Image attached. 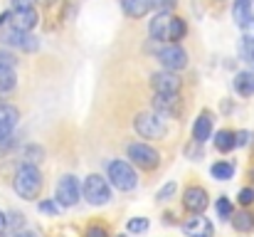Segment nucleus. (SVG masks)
<instances>
[{"mask_svg":"<svg viewBox=\"0 0 254 237\" xmlns=\"http://www.w3.org/2000/svg\"><path fill=\"white\" fill-rule=\"evenodd\" d=\"M252 2H254V0H252Z\"/></svg>","mask_w":254,"mask_h":237,"instance_id":"42","label":"nucleus"},{"mask_svg":"<svg viewBox=\"0 0 254 237\" xmlns=\"http://www.w3.org/2000/svg\"><path fill=\"white\" fill-rule=\"evenodd\" d=\"M25 225V218L20 215V213H7V218H5V228H10V230H20Z\"/></svg>","mask_w":254,"mask_h":237,"instance_id":"27","label":"nucleus"},{"mask_svg":"<svg viewBox=\"0 0 254 237\" xmlns=\"http://www.w3.org/2000/svg\"><path fill=\"white\" fill-rule=\"evenodd\" d=\"M116 237H126V235H116Z\"/></svg>","mask_w":254,"mask_h":237,"instance_id":"40","label":"nucleus"},{"mask_svg":"<svg viewBox=\"0 0 254 237\" xmlns=\"http://www.w3.org/2000/svg\"><path fill=\"white\" fill-rule=\"evenodd\" d=\"M215 149H217L220 154H227V151L237 149L235 131H230V129H222V131H217V134H215Z\"/></svg>","mask_w":254,"mask_h":237,"instance_id":"19","label":"nucleus"},{"mask_svg":"<svg viewBox=\"0 0 254 237\" xmlns=\"http://www.w3.org/2000/svg\"><path fill=\"white\" fill-rule=\"evenodd\" d=\"M148 218H131L128 223H126V230L131 233V235H141V233H146L148 230Z\"/></svg>","mask_w":254,"mask_h":237,"instance_id":"25","label":"nucleus"},{"mask_svg":"<svg viewBox=\"0 0 254 237\" xmlns=\"http://www.w3.org/2000/svg\"><path fill=\"white\" fill-rule=\"evenodd\" d=\"M183 233L188 237H212L215 230H212V223L207 218L195 215V218H190V220L183 223Z\"/></svg>","mask_w":254,"mask_h":237,"instance_id":"14","label":"nucleus"},{"mask_svg":"<svg viewBox=\"0 0 254 237\" xmlns=\"http://www.w3.org/2000/svg\"><path fill=\"white\" fill-rule=\"evenodd\" d=\"M12 188H15V193H17L20 198H25V200L37 198L40 190H42V173H40V168H37L35 163H22V165L17 168L15 178H12Z\"/></svg>","mask_w":254,"mask_h":237,"instance_id":"1","label":"nucleus"},{"mask_svg":"<svg viewBox=\"0 0 254 237\" xmlns=\"http://www.w3.org/2000/svg\"><path fill=\"white\" fill-rule=\"evenodd\" d=\"M0 42L7 45V47H17L22 52H35L40 47V40L32 32H22V30H15V27L0 32Z\"/></svg>","mask_w":254,"mask_h":237,"instance_id":"8","label":"nucleus"},{"mask_svg":"<svg viewBox=\"0 0 254 237\" xmlns=\"http://www.w3.org/2000/svg\"><path fill=\"white\" fill-rule=\"evenodd\" d=\"M17 119H20V111L10 104H0V144L7 141L17 126Z\"/></svg>","mask_w":254,"mask_h":237,"instance_id":"12","label":"nucleus"},{"mask_svg":"<svg viewBox=\"0 0 254 237\" xmlns=\"http://www.w3.org/2000/svg\"><path fill=\"white\" fill-rule=\"evenodd\" d=\"M252 178H254V173H252Z\"/></svg>","mask_w":254,"mask_h":237,"instance_id":"41","label":"nucleus"},{"mask_svg":"<svg viewBox=\"0 0 254 237\" xmlns=\"http://www.w3.org/2000/svg\"><path fill=\"white\" fill-rule=\"evenodd\" d=\"M170 12H158L156 17H151L148 22V35L158 42H166V32H168V22H170Z\"/></svg>","mask_w":254,"mask_h":237,"instance_id":"16","label":"nucleus"},{"mask_svg":"<svg viewBox=\"0 0 254 237\" xmlns=\"http://www.w3.org/2000/svg\"><path fill=\"white\" fill-rule=\"evenodd\" d=\"M230 220H232V228H235L237 233H250V230H254V215L250 213V210L232 213Z\"/></svg>","mask_w":254,"mask_h":237,"instance_id":"20","label":"nucleus"},{"mask_svg":"<svg viewBox=\"0 0 254 237\" xmlns=\"http://www.w3.org/2000/svg\"><path fill=\"white\" fill-rule=\"evenodd\" d=\"M240 203H242V205H252L254 203V190L252 188H242V190H240Z\"/></svg>","mask_w":254,"mask_h":237,"instance_id":"33","label":"nucleus"},{"mask_svg":"<svg viewBox=\"0 0 254 237\" xmlns=\"http://www.w3.org/2000/svg\"><path fill=\"white\" fill-rule=\"evenodd\" d=\"M232 17L240 27H245L247 22H252L254 15H252V0H235L232 5Z\"/></svg>","mask_w":254,"mask_h":237,"instance_id":"18","label":"nucleus"},{"mask_svg":"<svg viewBox=\"0 0 254 237\" xmlns=\"http://www.w3.org/2000/svg\"><path fill=\"white\" fill-rule=\"evenodd\" d=\"M235 213V208H232V203H230V198H220L217 200V215L220 218H225V220H230V215Z\"/></svg>","mask_w":254,"mask_h":237,"instance_id":"26","label":"nucleus"},{"mask_svg":"<svg viewBox=\"0 0 254 237\" xmlns=\"http://www.w3.org/2000/svg\"><path fill=\"white\" fill-rule=\"evenodd\" d=\"M133 126H136L138 136H143V139H163L166 131H168L166 121H163L156 111H143V114H138L136 121H133Z\"/></svg>","mask_w":254,"mask_h":237,"instance_id":"3","label":"nucleus"},{"mask_svg":"<svg viewBox=\"0 0 254 237\" xmlns=\"http://www.w3.org/2000/svg\"><path fill=\"white\" fill-rule=\"evenodd\" d=\"M2 233H5V215L0 213V235H2Z\"/></svg>","mask_w":254,"mask_h":237,"instance_id":"38","label":"nucleus"},{"mask_svg":"<svg viewBox=\"0 0 254 237\" xmlns=\"http://www.w3.org/2000/svg\"><path fill=\"white\" fill-rule=\"evenodd\" d=\"M109 178H111V185L119 188V190H133L138 185V175L131 168V163H126V160H111L109 163Z\"/></svg>","mask_w":254,"mask_h":237,"instance_id":"4","label":"nucleus"},{"mask_svg":"<svg viewBox=\"0 0 254 237\" xmlns=\"http://www.w3.org/2000/svg\"><path fill=\"white\" fill-rule=\"evenodd\" d=\"M7 20H10V12H2V15H0V27H2Z\"/></svg>","mask_w":254,"mask_h":237,"instance_id":"37","label":"nucleus"},{"mask_svg":"<svg viewBox=\"0 0 254 237\" xmlns=\"http://www.w3.org/2000/svg\"><path fill=\"white\" fill-rule=\"evenodd\" d=\"M10 2H12L15 10H22V7H32L35 5V0H10Z\"/></svg>","mask_w":254,"mask_h":237,"instance_id":"35","label":"nucleus"},{"mask_svg":"<svg viewBox=\"0 0 254 237\" xmlns=\"http://www.w3.org/2000/svg\"><path fill=\"white\" fill-rule=\"evenodd\" d=\"M121 10H124L131 20H138V17H146V15H148L151 2H148V0H121Z\"/></svg>","mask_w":254,"mask_h":237,"instance_id":"17","label":"nucleus"},{"mask_svg":"<svg viewBox=\"0 0 254 237\" xmlns=\"http://www.w3.org/2000/svg\"><path fill=\"white\" fill-rule=\"evenodd\" d=\"M128 158L136 163V165H141V168H146V170H153V168H158V163H161V154L151 146V144H128Z\"/></svg>","mask_w":254,"mask_h":237,"instance_id":"7","label":"nucleus"},{"mask_svg":"<svg viewBox=\"0 0 254 237\" xmlns=\"http://www.w3.org/2000/svg\"><path fill=\"white\" fill-rule=\"evenodd\" d=\"M17 84V77H15V70L10 67H0V94H7L12 91Z\"/></svg>","mask_w":254,"mask_h":237,"instance_id":"23","label":"nucleus"},{"mask_svg":"<svg viewBox=\"0 0 254 237\" xmlns=\"http://www.w3.org/2000/svg\"><path fill=\"white\" fill-rule=\"evenodd\" d=\"M252 62H254V50H252Z\"/></svg>","mask_w":254,"mask_h":237,"instance_id":"39","label":"nucleus"},{"mask_svg":"<svg viewBox=\"0 0 254 237\" xmlns=\"http://www.w3.org/2000/svg\"><path fill=\"white\" fill-rule=\"evenodd\" d=\"M37 22H40V17H37V10L35 7H22V10H15L10 15V27L22 30V32H32V27Z\"/></svg>","mask_w":254,"mask_h":237,"instance_id":"13","label":"nucleus"},{"mask_svg":"<svg viewBox=\"0 0 254 237\" xmlns=\"http://www.w3.org/2000/svg\"><path fill=\"white\" fill-rule=\"evenodd\" d=\"M158 60L168 72H180L188 67V52L178 45V42H168L166 47L158 50Z\"/></svg>","mask_w":254,"mask_h":237,"instance_id":"6","label":"nucleus"},{"mask_svg":"<svg viewBox=\"0 0 254 237\" xmlns=\"http://www.w3.org/2000/svg\"><path fill=\"white\" fill-rule=\"evenodd\" d=\"M175 188H178V185H175V183L170 180V183H166V185H163V188L158 190V195H156V198H158L161 203H163V200H168V198H173V193H175Z\"/></svg>","mask_w":254,"mask_h":237,"instance_id":"31","label":"nucleus"},{"mask_svg":"<svg viewBox=\"0 0 254 237\" xmlns=\"http://www.w3.org/2000/svg\"><path fill=\"white\" fill-rule=\"evenodd\" d=\"M183 203H185V208H188L190 213L200 215V213L207 208L210 198H207L205 188H200V185H190V188L185 190V195H183Z\"/></svg>","mask_w":254,"mask_h":237,"instance_id":"11","label":"nucleus"},{"mask_svg":"<svg viewBox=\"0 0 254 237\" xmlns=\"http://www.w3.org/2000/svg\"><path fill=\"white\" fill-rule=\"evenodd\" d=\"M15 55L12 52H7V50H0V67H10V70H15Z\"/></svg>","mask_w":254,"mask_h":237,"instance_id":"30","label":"nucleus"},{"mask_svg":"<svg viewBox=\"0 0 254 237\" xmlns=\"http://www.w3.org/2000/svg\"><path fill=\"white\" fill-rule=\"evenodd\" d=\"M151 86H153L156 94H178L180 86H183V81H180V77L175 72L163 70V72L151 75Z\"/></svg>","mask_w":254,"mask_h":237,"instance_id":"10","label":"nucleus"},{"mask_svg":"<svg viewBox=\"0 0 254 237\" xmlns=\"http://www.w3.org/2000/svg\"><path fill=\"white\" fill-rule=\"evenodd\" d=\"M210 136H212V116H210V111H202L192 124V139L197 144H205Z\"/></svg>","mask_w":254,"mask_h":237,"instance_id":"15","label":"nucleus"},{"mask_svg":"<svg viewBox=\"0 0 254 237\" xmlns=\"http://www.w3.org/2000/svg\"><path fill=\"white\" fill-rule=\"evenodd\" d=\"M153 109H156L158 116L178 119L180 111H183V99L178 94H156L153 96Z\"/></svg>","mask_w":254,"mask_h":237,"instance_id":"9","label":"nucleus"},{"mask_svg":"<svg viewBox=\"0 0 254 237\" xmlns=\"http://www.w3.org/2000/svg\"><path fill=\"white\" fill-rule=\"evenodd\" d=\"M82 195L89 205H106L111 200V188H109L106 178L91 173V175H86L84 185H82Z\"/></svg>","mask_w":254,"mask_h":237,"instance_id":"2","label":"nucleus"},{"mask_svg":"<svg viewBox=\"0 0 254 237\" xmlns=\"http://www.w3.org/2000/svg\"><path fill=\"white\" fill-rule=\"evenodd\" d=\"M10 237H37V235H35V233H17V230H15Z\"/></svg>","mask_w":254,"mask_h":237,"instance_id":"36","label":"nucleus"},{"mask_svg":"<svg viewBox=\"0 0 254 237\" xmlns=\"http://www.w3.org/2000/svg\"><path fill=\"white\" fill-rule=\"evenodd\" d=\"M235 89L240 96H252L254 94V75L252 72H240L235 77Z\"/></svg>","mask_w":254,"mask_h":237,"instance_id":"22","label":"nucleus"},{"mask_svg":"<svg viewBox=\"0 0 254 237\" xmlns=\"http://www.w3.org/2000/svg\"><path fill=\"white\" fill-rule=\"evenodd\" d=\"M148 2H151V7L158 10V12H170V10H175V5H178V0H148Z\"/></svg>","mask_w":254,"mask_h":237,"instance_id":"28","label":"nucleus"},{"mask_svg":"<svg viewBox=\"0 0 254 237\" xmlns=\"http://www.w3.org/2000/svg\"><path fill=\"white\" fill-rule=\"evenodd\" d=\"M235 175V165L230 163V160H217L215 165H212V178H217V180H230Z\"/></svg>","mask_w":254,"mask_h":237,"instance_id":"24","label":"nucleus"},{"mask_svg":"<svg viewBox=\"0 0 254 237\" xmlns=\"http://www.w3.org/2000/svg\"><path fill=\"white\" fill-rule=\"evenodd\" d=\"M25 158H27V163H40L42 160V149L40 146H27L25 149Z\"/></svg>","mask_w":254,"mask_h":237,"instance_id":"29","label":"nucleus"},{"mask_svg":"<svg viewBox=\"0 0 254 237\" xmlns=\"http://www.w3.org/2000/svg\"><path fill=\"white\" fill-rule=\"evenodd\" d=\"M40 210L47 213V215H57L60 213V205H57V200H42L40 203Z\"/></svg>","mask_w":254,"mask_h":237,"instance_id":"32","label":"nucleus"},{"mask_svg":"<svg viewBox=\"0 0 254 237\" xmlns=\"http://www.w3.org/2000/svg\"><path fill=\"white\" fill-rule=\"evenodd\" d=\"M82 198V185L74 175H62L60 183H57V193H55V200L60 208H74Z\"/></svg>","mask_w":254,"mask_h":237,"instance_id":"5","label":"nucleus"},{"mask_svg":"<svg viewBox=\"0 0 254 237\" xmlns=\"http://www.w3.org/2000/svg\"><path fill=\"white\" fill-rule=\"evenodd\" d=\"M185 32H188V25H185V20L173 15V17H170V22H168L166 42H178V40H183V37H185Z\"/></svg>","mask_w":254,"mask_h":237,"instance_id":"21","label":"nucleus"},{"mask_svg":"<svg viewBox=\"0 0 254 237\" xmlns=\"http://www.w3.org/2000/svg\"><path fill=\"white\" fill-rule=\"evenodd\" d=\"M84 237H109V233H106L101 225H91V228H86Z\"/></svg>","mask_w":254,"mask_h":237,"instance_id":"34","label":"nucleus"}]
</instances>
